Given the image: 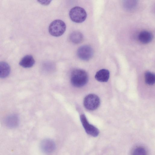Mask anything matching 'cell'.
<instances>
[{
    "label": "cell",
    "mask_w": 155,
    "mask_h": 155,
    "mask_svg": "<svg viewBox=\"0 0 155 155\" xmlns=\"http://www.w3.org/2000/svg\"><path fill=\"white\" fill-rule=\"evenodd\" d=\"M35 60L33 56L31 55H27L22 58L19 64L24 68H29L33 66Z\"/></svg>",
    "instance_id": "9"
},
{
    "label": "cell",
    "mask_w": 155,
    "mask_h": 155,
    "mask_svg": "<svg viewBox=\"0 0 155 155\" xmlns=\"http://www.w3.org/2000/svg\"><path fill=\"white\" fill-rule=\"evenodd\" d=\"M153 38L152 33L147 31H144L140 32L138 35L139 41L144 44L149 43L152 41Z\"/></svg>",
    "instance_id": "8"
},
{
    "label": "cell",
    "mask_w": 155,
    "mask_h": 155,
    "mask_svg": "<svg viewBox=\"0 0 155 155\" xmlns=\"http://www.w3.org/2000/svg\"><path fill=\"white\" fill-rule=\"evenodd\" d=\"M66 25L64 22L60 20L53 21L50 25L49 31L52 35L58 37L61 35L65 32Z\"/></svg>",
    "instance_id": "2"
},
{
    "label": "cell",
    "mask_w": 155,
    "mask_h": 155,
    "mask_svg": "<svg viewBox=\"0 0 155 155\" xmlns=\"http://www.w3.org/2000/svg\"><path fill=\"white\" fill-rule=\"evenodd\" d=\"M94 54L93 50L89 46L85 45L80 47L77 51V55L81 60L88 61L92 57Z\"/></svg>",
    "instance_id": "6"
},
{
    "label": "cell",
    "mask_w": 155,
    "mask_h": 155,
    "mask_svg": "<svg viewBox=\"0 0 155 155\" xmlns=\"http://www.w3.org/2000/svg\"><path fill=\"white\" fill-rule=\"evenodd\" d=\"M80 120L86 132L89 135L96 137L99 135V130L94 126L90 124L85 115L82 114L80 116Z\"/></svg>",
    "instance_id": "5"
},
{
    "label": "cell",
    "mask_w": 155,
    "mask_h": 155,
    "mask_svg": "<svg viewBox=\"0 0 155 155\" xmlns=\"http://www.w3.org/2000/svg\"><path fill=\"white\" fill-rule=\"evenodd\" d=\"M83 36L81 33L78 31L72 32L69 36L70 41L75 44H78L81 43L83 40Z\"/></svg>",
    "instance_id": "12"
},
{
    "label": "cell",
    "mask_w": 155,
    "mask_h": 155,
    "mask_svg": "<svg viewBox=\"0 0 155 155\" xmlns=\"http://www.w3.org/2000/svg\"><path fill=\"white\" fill-rule=\"evenodd\" d=\"M69 15L72 21L78 23L84 21L87 16L85 10L79 6L74 7L72 8L69 12Z\"/></svg>",
    "instance_id": "3"
},
{
    "label": "cell",
    "mask_w": 155,
    "mask_h": 155,
    "mask_svg": "<svg viewBox=\"0 0 155 155\" xmlns=\"http://www.w3.org/2000/svg\"><path fill=\"white\" fill-rule=\"evenodd\" d=\"M10 68L9 65L4 61L0 62V78H4L9 74Z\"/></svg>",
    "instance_id": "11"
},
{
    "label": "cell",
    "mask_w": 155,
    "mask_h": 155,
    "mask_svg": "<svg viewBox=\"0 0 155 155\" xmlns=\"http://www.w3.org/2000/svg\"><path fill=\"white\" fill-rule=\"evenodd\" d=\"M41 4L43 5H47L49 4L51 1L49 0H39L38 1Z\"/></svg>",
    "instance_id": "16"
},
{
    "label": "cell",
    "mask_w": 155,
    "mask_h": 155,
    "mask_svg": "<svg viewBox=\"0 0 155 155\" xmlns=\"http://www.w3.org/2000/svg\"><path fill=\"white\" fill-rule=\"evenodd\" d=\"M41 147L44 152L49 153L54 150L55 148V145L52 140L49 139H45L41 142Z\"/></svg>",
    "instance_id": "7"
},
{
    "label": "cell",
    "mask_w": 155,
    "mask_h": 155,
    "mask_svg": "<svg viewBox=\"0 0 155 155\" xmlns=\"http://www.w3.org/2000/svg\"><path fill=\"white\" fill-rule=\"evenodd\" d=\"M100 101L98 97L94 94L87 95L84 100V105L88 110H93L97 109L99 106Z\"/></svg>",
    "instance_id": "4"
},
{
    "label": "cell",
    "mask_w": 155,
    "mask_h": 155,
    "mask_svg": "<svg viewBox=\"0 0 155 155\" xmlns=\"http://www.w3.org/2000/svg\"><path fill=\"white\" fill-rule=\"evenodd\" d=\"M88 81V76L84 70L81 69H75L71 73V81L74 87H81L85 85Z\"/></svg>",
    "instance_id": "1"
},
{
    "label": "cell",
    "mask_w": 155,
    "mask_h": 155,
    "mask_svg": "<svg viewBox=\"0 0 155 155\" xmlns=\"http://www.w3.org/2000/svg\"><path fill=\"white\" fill-rule=\"evenodd\" d=\"M132 155H147V152L144 148L138 147L134 150Z\"/></svg>",
    "instance_id": "15"
},
{
    "label": "cell",
    "mask_w": 155,
    "mask_h": 155,
    "mask_svg": "<svg viewBox=\"0 0 155 155\" xmlns=\"http://www.w3.org/2000/svg\"><path fill=\"white\" fill-rule=\"evenodd\" d=\"M144 79L145 82L147 84L152 85L155 83V75L150 71H147L144 74Z\"/></svg>",
    "instance_id": "14"
},
{
    "label": "cell",
    "mask_w": 155,
    "mask_h": 155,
    "mask_svg": "<svg viewBox=\"0 0 155 155\" xmlns=\"http://www.w3.org/2000/svg\"><path fill=\"white\" fill-rule=\"evenodd\" d=\"M5 122L8 126L12 127H15L18 124L19 118L17 115L12 114L7 117Z\"/></svg>",
    "instance_id": "13"
},
{
    "label": "cell",
    "mask_w": 155,
    "mask_h": 155,
    "mask_svg": "<svg viewBox=\"0 0 155 155\" xmlns=\"http://www.w3.org/2000/svg\"><path fill=\"white\" fill-rule=\"evenodd\" d=\"M110 72L106 69H102L98 71L95 76V79L98 81L101 82L107 81L109 78Z\"/></svg>",
    "instance_id": "10"
}]
</instances>
